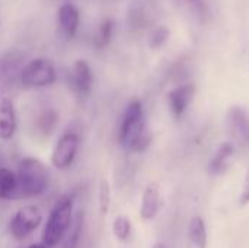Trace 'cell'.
<instances>
[{
  "label": "cell",
  "instance_id": "cell-1",
  "mask_svg": "<svg viewBox=\"0 0 249 248\" xmlns=\"http://www.w3.org/2000/svg\"><path fill=\"white\" fill-rule=\"evenodd\" d=\"M118 139L124 148L133 152H143L150 145V134L146 127L143 105L139 99H133L123 115Z\"/></svg>",
  "mask_w": 249,
  "mask_h": 248
},
{
  "label": "cell",
  "instance_id": "cell-2",
  "mask_svg": "<svg viewBox=\"0 0 249 248\" xmlns=\"http://www.w3.org/2000/svg\"><path fill=\"white\" fill-rule=\"evenodd\" d=\"M73 208L74 200L70 194H63L55 200L44 224L42 244L48 248H54L69 235V231L73 225Z\"/></svg>",
  "mask_w": 249,
  "mask_h": 248
},
{
  "label": "cell",
  "instance_id": "cell-3",
  "mask_svg": "<svg viewBox=\"0 0 249 248\" xmlns=\"http://www.w3.org/2000/svg\"><path fill=\"white\" fill-rule=\"evenodd\" d=\"M18 197H38L48 190L50 174L47 167L36 158L28 156L18 168Z\"/></svg>",
  "mask_w": 249,
  "mask_h": 248
},
{
  "label": "cell",
  "instance_id": "cell-4",
  "mask_svg": "<svg viewBox=\"0 0 249 248\" xmlns=\"http://www.w3.org/2000/svg\"><path fill=\"white\" fill-rule=\"evenodd\" d=\"M57 79L54 64L47 58H34L23 66L19 73L20 85L26 89L51 86Z\"/></svg>",
  "mask_w": 249,
  "mask_h": 248
},
{
  "label": "cell",
  "instance_id": "cell-5",
  "mask_svg": "<svg viewBox=\"0 0 249 248\" xmlns=\"http://www.w3.org/2000/svg\"><path fill=\"white\" fill-rule=\"evenodd\" d=\"M41 224H42V213L39 208L35 205H26L13 215L9 224V231L15 240L22 241L28 238Z\"/></svg>",
  "mask_w": 249,
  "mask_h": 248
},
{
  "label": "cell",
  "instance_id": "cell-6",
  "mask_svg": "<svg viewBox=\"0 0 249 248\" xmlns=\"http://www.w3.org/2000/svg\"><path fill=\"white\" fill-rule=\"evenodd\" d=\"M80 146V139L76 133L67 132L58 137L51 152V164L57 170H69L77 155Z\"/></svg>",
  "mask_w": 249,
  "mask_h": 248
},
{
  "label": "cell",
  "instance_id": "cell-7",
  "mask_svg": "<svg viewBox=\"0 0 249 248\" xmlns=\"http://www.w3.org/2000/svg\"><path fill=\"white\" fill-rule=\"evenodd\" d=\"M71 88L73 91L80 96H88L92 89L93 83V75L89 63L83 58H79L74 61L71 69Z\"/></svg>",
  "mask_w": 249,
  "mask_h": 248
},
{
  "label": "cell",
  "instance_id": "cell-8",
  "mask_svg": "<svg viewBox=\"0 0 249 248\" xmlns=\"http://www.w3.org/2000/svg\"><path fill=\"white\" fill-rule=\"evenodd\" d=\"M18 130V117L13 101L7 96L0 99V139L10 140Z\"/></svg>",
  "mask_w": 249,
  "mask_h": 248
},
{
  "label": "cell",
  "instance_id": "cell-9",
  "mask_svg": "<svg viewBox=\"0 0 249 248\" xmlns=\"http://www.w3.org/2000/svg\"><path fill=\"white\" fill-rule=\"evenodd\" d=\"M57 19H58L60 32L64 35L66 39H71L76 35L80 22V15L77 7L71 3L61 4L57 12Z\"/></svg>",
  "mask_w": 249,
  "mask_h": 248
},
{
  "label": "cell",
  "instance_id": "cell-10",
  "mask_svg": "<svg viewBox=\"0 0 249 248\" xmlns=\"http://www.w3.org/2000/svg\"><path fill=\"white\" fill-rule=\"evenodd\" d=\"M193 96H194V86L193 85H181L168 94L169 108L177 118H179L184 114V111L190 105Z\"/></svg>",
  "mask_w": 249,
  "mask_h": 248
},
{
  "label": "cell",
  "instance_id": "cell-11",
  "mask_svg": "<svg viewBox=\"0 0 249 248\" xmlns=\"http://www.w3.org/2000/svg\"><path fill=\"white\" fill-rule=\"evenodd\" d=\"M159 186L156 183H150L142 196V205H140V216L143 221H152L158 210H159Z\"/></svg>",
  "mask_w": 249,
  "mask_h": 248
},
{
  "label": "cell",
  "instance_id": "cell-12",
  "mask_svg": "<svg viewBox=\"0 0 249 248\" xmlns=\"http://www.w3.org/2000/svg\"><path fill=\"white\" fill-rule=\"evenodd\" d=\"M229 123L232 134L241 143H249V120L245 113L239 108H233L229 113Z\"/></svg>",
  "mask_w": 249,
  "mask_h": 248
},
{
  "label": "cell",
  "instance_id": "cell-13",
  "mask_svg": "<svg viewBox=\"0 0 249 248\" xmlns=\"http://www.w3.org/2000/svg\"><path fill=\"white\" fill-rule=\"evenodd\" d=\"M18 197V177L9 168L0 167V199L10 200Z\"/></svg>",
  "mask_w": 249,
  "mask_h": 248
},
{
  "label": "cell",
  "instance_id": "cell-14",
  "mask_svg": "<svg viewBox=\"0 0 249 248\" xmlns=\"http://www.w3.org/2000/svg\"><path fill=\"white\" fill-rule=\"evenodd\" d=\"M233 152H235V148H233V145L231 142L223 143L219 148V151L216 152V155L212 159V162H210V167H209L210 172L212 174H222V172H225L226 168L229 167V159L232 158Z\"/></svg>",
  "mask_w": 249,
  "mask_h": 248
},
{
  "label": "cell",
  "instance_id": "cell-15",
  "mask_svg": "<svg viewBox=\"0 0 249 248\" xmlns=\"http://www.w3.org/2000/svg\"><path fill=\"white\" fill-rule=\"evenodd\" d=\"M190 240L197 248L207 247V231L206 225L201 216H194L190 221V228H188Z\"/></svg>",
  "mask_w": 249,
  "mask_h": 248
},
{
  "label": "cell",
  "instance_id": "cell-16",
  "mask_svg": "<svg viewBox=\"0 0 249 248\" xmlns=\"http://www.w3.org/2000/svg\"><path fill=\"white\" fill-rule=\"evenodd\" d=\"M112 232L115 235V238L121 243L127 241L130 238L131 234V222L127 216H117L112 222Z\"/></svg>",
  "mask_w": 249,
  "mask_h": 248
},
{
  "label": "cell",
  "instance_id": "cell-17",
  "mask_svg": "<svg viewBox=\"0 0 249 248\" xmlns=\"http://www.w3.org/2000/svg\"><path fill=\"white\" fill-rule=\"evenodd\" d=\"M58 121V115L55 111L53 110H45L44 113H41V115L38 117V129L39 132H42L44 134H50Z\"/></svg>",
  "mask_w": 249,
  "mask_h": 248
},
{
  "label": "cell",
  "instance_id": "cell-18",
  "mask_svg": "<svg viewBox=\"0 0 249 248\" xmlns=\"http://www.w3.org/2000/svg\"><path fill=\"white\" fill-rule=\"evenodd\" d=\"M98 203L102 215H107L111 206V187L107 180H102L98 190Z\"/></svg>",
  "mask_w": 249,
  "mask_h": 248
},
{
  "label": "cell",
  "instance_id": "cell-19",
  "mask_svg": "<svg viewBox=\"0 0 249 248\" xmlns=\"http://www.w3.org/2000/svg\"><path fill=\"white\" fill-rule=\"evenodd\" d=\"M112 37V20L107 19L102 22V25L99 26V31H98V37H96V47L98 48H104L109 39Z\"/></svg>",
  "mask_w": 249,
  "mask_h": 248
},
{
  "label": "cell",
  "instance_id": "cell-20",
  "mask_svg": "<svg viewBox=\"0 0 249 248\" xmlns=\"http://www.w3.org/2000/svg\"><path fill=\"white\" fill-rule=\"evenodd\" d=\"M166 37H168V31H166L165 28H159V29H156V31L153 32V35H152L150 45H152V47H159L162 42H165Z\"/></svg>",
  "mask_w": 249,
  "mask_h": 248
},
{
  "label": "cell",
  "instance_id": "cell-21",
  "mask_svg": "<svg viewBox=\"0 0 249 248\" xmlns=\"http://www.w3.org/2000/svg\"><path fill=\"white\" fill-rule=\"evenodd\" d=\"M239 202L242 206L248 205L249 203V170L247 171V175H245V180H244V186H242V191H241V196H239Z\"/></svg>",
  "mask_w": 249,
  "mask_h": 248
},
{
  "label": "cell",
  "instance_id": "cell-22",
  "mask_svg": "<svg viewBox=\"0 0 249 248\" xmlns=\"http://www.w3.org/2000/svg\"><path fill=\"white\" fill-rule=\"evenodd\" d=\"M26 248H48L45 244H42V243H35V244H31L29 247Z\"/></svg>",
  "mask_w": 249,
  "mask_h": 248
},
{
  "label": "cell",
  "instance_id": "cell-23",
  "mask_svg": "<svg viewBox=\"0 0 249 248\" xmlns=\"http://www.w3.org/2000/svg\"><path fill=\"white\" fill-rule=\"evenodd\" d=\"M153 248H166V246H165V244H162V243H158V244H155V246H153Z\"/></svg>",
  "mask_w": 249,
  "mask_h": 248
}]
</instances>
